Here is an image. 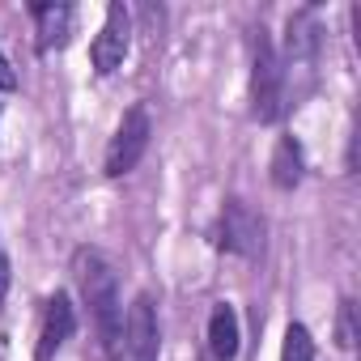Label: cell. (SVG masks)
I'll list each match as a JSON object with an SVG mask.
<instances>
[{
	"label": "cell",
	"mask_w": 361,
	"mask_h": 361,
	"mask_svg": "<svg viewBox=\"0 0 361 361\" xmlns=\"http://www.w3.org/2000/svg\"><path fill=\"white\" fill-rule=\"evenodd\" d=\"M81 302L90 310V323L98 331V344L106 361H123V298H119V268L106 251L98 247H77L68 264Z\"/></svg>",
	"instance_id": "obj_1"
},
{
	"label": "cell",
	"mask_w": 361,
	"mask_h": 361,
	"mask_svg": "<svg viewBox=\"0 0 361 361\" xmlns=\"http://www.w3.org/2000/svg\"><path fill=\"white\" fill-rule=\"evenodd\" d=\"M285 60L276 51V43L268 39V30L259 26L251 35V115L259 123H281L285 111H289V98H285Z\"/></svg>",
	"instance_id": "obj_2"
},
{
	"label": "cell",
	"mask_w": 361,
	"mask_h": 361,
	"mask_svg": "<svg viewBox=\"0 0 361 361\" xmlns=\"http://www.w3.org/2000/svg\"><path fill=\"white\" fill-rule=\"evenodd\" d=\"M149 136H153V119H149V111H145L140 102L128 106L123 119H119V128H115V136H111V145H106L102 174H106V178H123V174H132V170L140 166V157L149 153Z\"/></svg>",
	"instance_id": "obj_3"
},
{
	"label": "cell",
	"mask_w": 361,
	"mask_h": 361,
	"mask_svg": "<svg viewBox=\"0 0 361 361\" xmlns=\"http://www.w3.org/2000/svg\"><path fill=\"white\" fill-rule=\"evenodd\" d=\"M213 243L230 255H243V259H259L264 255V217L247 204V200H226L221 204V217H217V230H213Z\"/></svg>",
	"instance_id": "obj_4"
},
{
	"label": "cell",
	"mask_w": 361,
	"mask_h": 361,
	"mask_svg": "<svg viewBox=\"0 0 361 361\" xmlns=\"http://www.w3.org/2000/svg\"><path fill=\"white\" fill-rule=\"evenodd\" d=\"M128 47H132V13L128 5H106V18H102V30L94 35L90 43V64L98 77H111L123 60H128Z\"/></svg>",
	"instance_id": "obj_5"
},
{
	"label": "cell",
	"mask_w": 361,
	"mask_h": 361,
	"mask_svg": "<svg viewBox=\"0 0 361 361\" xmlns=\"http://www.w3.org/2000/svg\"><path fill=\"white\" fill-rule=\"evenodd\" d=\"M157 353H161L157 302L149 293H136L123 319V361H157Z\"/></svg>",
	"instance_id": "obj_6"
},
{
	"label": "cell",
	"mask_w": 361,
	"mask_h": 361,
	"mask_svg": "<svg viewBox=\"0 0 361 361\" xmlns=\"http://www.w3.org/2000/svg\"><path fill=\"white\" fill-rule=\"evenodd\" d=\"M77 331V306L64 289H56L43 306V323H39V344H35V361H56L60 348L73 340Z\"/></svg>",
	"instance_id": "obj_7"
},
{
	"label": "cell",
	"mask_w": 361,
	"mask_h": 361,
	"mask_svg": "<svg viewBox=\"0 0 361 361\" xmlns=\"http://www.w3.org/2000/svg\"><path fill=\"white\" fill-rule=\"evenodd\" d=\"M30 18H35V47L43 56L68 47L73 26H77V9L73 5H30Z\"/></svg>",
	"instance_id": "obj_8"
},
{
	"label": "cell",
	"mask_w": 361,
	"mask_h": 361,
	"mask_svg": "<svg viewBox=\"0 0 361 361\" xmlns=\"http://www.w3.org/2000/svg\"><path fill=\"white\" fill-rule=\"evenodd\" d=\"M238 348H243L238 310H234L230 302H221V306H213V314H209V353H213V361H234Z\"/></svg>",
	"instance_id": "obj_9"
},
{
	"label": "cell",
	"mask_w": 361,
	"mask_h": 361,
	"mask_svg": "<svg viewBox=\"0 0 361 361\" xmlns=\"http://www.w3.org/2000/svg\"><path fill=\"white\" fill-rule=\"evenodd\" d=\"M302 170H306V161H302V145H298L293 136H281L276 149H272V161H268L272 188H276V192H293V188L302 183Z\"/></svg>",
	"instance_id": "obj_10"
},
{
	"label": "cell",
	"mask_w": 361,
	"mask_h": 361,
	"mask_svg": "<svg viewBox=\"0 0 361 361\" xmlns=\"http://www.w3.org/2000/svg\"><path fill=\"white\" fill-rule=\"evenodd\" d=\"M314 47H319V26H314V13L302 9L289 18L285 26V64H310L314 60Z\"/></svg>",
	"instance_id": "obj_11"
},
{
	"label": "cell",
	"mask_w": 361,
	"mask_h": 361,
	"mask_svg": "<svg viewBox=\"0 0 361 361\" xmlns=\"http://www.w3.org/2000/svg\"><path fill=\"white\" fill-rule=\"evenodd\" d=\"M281 361H314V336H310L306 323H289V327H285Z\"/></svg>",
	"instance_id": "obj_12"
},
{
	"label": "cell",
	"mask_w": 361,
	"mask_h": 361,
	"mask_svg": "<svg viewBox=\"0 0 361 361\" xmlns=\"http://www.w3.org/2000/svg\"><path fill=\"white\" fill-rule=\"evenodd\" d=\"M336 344L348 353L357 344V306L353 298H340V314H336Z\"/></svg>",
	"instance_id": "obj_13"
},
{
	"label": "cell",
	"mask_w": 361,
	"mask_h": 361,
	"mask_svg": "<svg viewBox=\"0 0 361 361\" xmlns=\"http://www.w3.org/2000/svg\"><path fill=\"white\" fill-rule=\"evenodd\" d=\"M9 285H13V264H9L5 243H0V306H5V298H9Z\"/></svg>",
	"instance_id": "obj_14"
},
{
	"label": "cell",
	"mask_w": 361,
	"mask_h": 361,
	"mask_svg": "<svg viewBox=\"0 0 361 361\" xmlns=\"http://www.w3.org/2000/svg\"><path fill=\"white\" fill-rule=\"evenodd\" d=\"M0 90L5 94H13L18 90V73H13V64H9V56L0 51Z\"/></svg>",
	"instance_id": "obj_15"
}]
</instances>
